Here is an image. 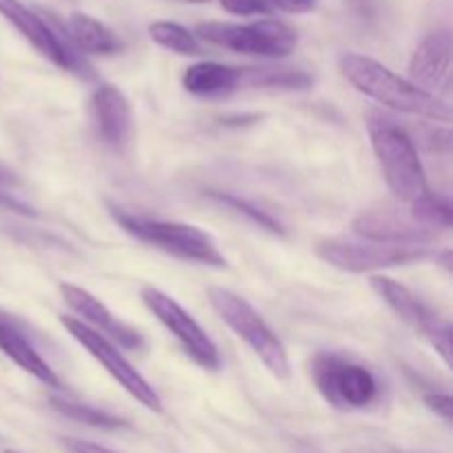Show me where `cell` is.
<instances>
[{
	"label": "cell",
	"instance_id": "cell-7",
	"mask_svg": "<svg viewBox=\"0 0 453 453\" xmlns=\"http://www.w3.org/2000/svg\"><path fill=\"white\" fill-rule=\"evenodd\" d=\"M60 323L62 327H65V330L69 332V334L73 336V339L78 341V343L82 345V348L87 349V352L91 354V357L96 358L115 380H118L119 388H122L124 392L131 394L140 405L155 411V414H159V411L164 410L162 396H159V394L155 392L153 385L128 363V358L115 348L113 341H109L106 336H102L100 332L84 326V323L75 317H60Z\"/></svg>",
	"mask_w": 453,
	"mask_h": 453
},
{
	"label": "cell",
	"instance_id": "cell-23",
	"mask_svg": "<svg viewBox=\"0 0 453 453\" xmlns=\"http://www.w3.org/2000/svg\"><path fill=\"white\" fill-rule=\"evenodd\" d=\"M206 197L211 199V202H217L221 203V206L230 208V211H234L237 215H243L250 224L259 226V228L268 230V233L273 234H279V237H286V228H283L281 221L274 219L270 212L261 211L259 206H255V203L248 202V199H242L237 197V195H230V193H217V190L206 193Z\"/></svg>",
	"mask_w": 453,
	"mask_h": 453
},
{
	"label": "cell",
	"instance_id": "cell-5",
	"mask_svg": "<svg viewBox=\"0 0 453 453\" xmlns=\"http://www.w3.org/2000/svg\"><path fill=\"white\" fill-rule=\"evenodd\" d=\"M310 370L319 394L336 410H365L379 401V379L365 365L343 354H317Z\"/></svg>",
	"mask_w": 453,
	"mask_h": 453
},
{
	"label": "cell",
	"instance_id": "cell-3",
	"mask_svg": "<svg viewBox=\"0 0 453 453\" xmlns=\"http://www.w3.org/2000/svg\"><path fill=\"white\" fill-rule=\"evenodd\" d=\"M109 212L124 233L131 234L137 242L149 243L150 248H157V250L175 257V259L193 261V264L211 265V268L228 265V259L221 255L215 239L197 226L181 224V221L149 219V217L133 215L118 206H109Z\"/></svg>",
	"mask_w": 453,
	"mask_h": 453
},
{
	"label": "cell",
	"instance_id": "cell-20",
	"mask_svg": "<svg viewBox=\"0 0 453 453\" xmlns=\"http://www.w3.org/2000/svg\"><path fill=\"white\" fill-rule=\"evenodd\" d=\"M410 217L423 228L432 230H449L453 224V212L449 199L442 197V195L432 193L427 190L425 195H420L418 199L410 203Z\"/></svg>",
	"mask_w": 453,
	"mask_h": 453
},
{
	"label": "cell",
	"instance_id": "cell-22",
	"mask_svg": "<svg viewBox=\"0 0 453 453\" xmlns=\"http://www.w3.org/2000/svg\"><path fill=\"white\" fill-rule=\"evenodd\" d=\"M51 407L58 411V414L66 416V418L71 420H78V423L88 425V427L106 429V432L128 427L127 420L109 414V411L97 410V407L93 405H84V403H73V401H66V398H51Z\"/></svg>",
	"mask_w": 453,
	"mask_h": 453
},
{
	"label": "cell",
	"instance_id": "cell-26",
	"mask_svg": "<svg viewBox=\"0 0 453 453\" xmlns=\"http://www.w3.org/2000/svg\"><path fill=\"white\" fill-rule=\"evenodd\" d=\"M270 7H277L288 13H305L312 12L319 4V0H268Z\"/></svg>",
	"mask_w": 453,
	"mask_h": 453
},
{
	"label": "cell",
	"instance_id": "cell-6",
	"mask_svg": "<svg viewBox=\"0 0 453 453\" xmlns=\"http://www.w3.org/2000/svg\"><path fill=\"white\" fill-rule=\"evenodd\" d=\"M197 38L234 53L264 58H288L296 49V31L281 20H257L248 25L234 22H203Z\"/></svg>",
	"mask_w": 453,
	"mask_h": 453
},
{
	"label": "cell",
	"instance_id": "cell-10",
	"mask_svg": "<svg viewBox=\"0 0 453 453\" xmlns=\"http://www.w3.org/2000/svg\"><path fill=\"white\" fill-rule=\"evenodd\" d=\"M370 286L380 299L388 303V308L396 314L401 321L414 327L416 332L425 336L432 343V348L441 354L447 367H451V326L449 321L434 312L423 299L414 295L410 288L394 281L389 277H372Z\"/></svg>",
	"mask_w": 453,
	"mask_h": 453
},
{
	"label": "cell",
	"instance_id": "cell-2",
	"mask_svg": "<svg viewBox=\"0 0 453 453\" xmlns=\"http://www.w3.org/2000/svg\"><path fill=\"white\" fill-rule=\"evenodd\" d=\"M365 122L372 149L379 157L385 181L394 197L411 203L427 193V177L410 133L383 111H370Z\"/></svg>",
	"mask_w": 453,
	"mask_h": 453
},
{
	"label": "cell",
	"instance_id": "cell-19",
	"mask_svg": "<svg viewBox=\"0 0 453 453\" xmlns=\"http://www.w3.org/2000/svg\"><path fill=\"white\" fill-rule=\"evenodd\" d=\"M242 84L248 87H270L288 88V91H301L314 84V78L301 69H286V66H248L242 69Z\"/></svg>",
	"mask_w": 453,
	"mask_h": 453
},
{
	"label": "cell",
	"instance_id": "cell-13",
	"mask_svg": "<svg viewBox=\"0 0 453 453\" xmlns=\"http://www.w3.org/2000/svg\"><path fill=\"white\" fill-rule=\"evenodd\" d=\"M60 295L65 299V303L78 314L84 326L100 332L109 341H118V345H122L127 349L140 352L144 348V336L137 330H133L131 326H127L124 321H119L118 317H113V312L100 299H96L88 290L73 286V283H60Z\"/></svg>",
	"mask_w": 453,
	"mask_h": 453
},
{
	"label": "cell",
	"instance_id": "cell-8",
	"mask_svg": "<svg viewBox=\"0 0 453 453\" xmlns=\"http://www.w3.org/2000/svg\"><path fill=\"white\" fill-rule=\"evenodd\" d=\"M317 255L326 264L345 273H372V270L396 268L432 257L427 246H394L379 242H348V239H327L317 246Z\"/></svg>",
	"mask_w": 453,
	"mask_h": 453
},
{
	"label": "cell",
	"instance_id": "cell-15",
	"mask_svg": "<svg viewBox=\"0 0 453 453\" xmlns=\"http://www.w3.org/2000/svg\"><path fill=\"white\" fill-rule=\"evenodd\" d=\"M91 119L97 137L113 150H124L133 135V113L115 84H97L91 93Z\"/></svg>",
	"mask_w": 453,
	"mask_h": 453
},
{
	"label": "cell",
	"instance_id": "cell-24",
	"mask_svg": "<svg viewBox=\"0 0 453 453\" xmlns=\"http://www.w3.org/2000/svg\"><path fill=\"white\" fill-rule=\"evenodd\" d=\"M221 7L234 16H257V13H270L268 0H219Z\"/></svg>",
	"mask_w": 453,
	"mask_h": 453
},
{
	"label": "cell",
	"instance_id": "cell-12",
	"mask_svg": "<svg viewBox=\"0 0 453 453\" xmlns=\"http://www.w3.org/2000/svg\"><path fill=\"white\" fill-rule=\"evenodd\" d=\"M352 228L367 242L394 243V246H429L436 239V233L418 226L410 215H403L396 208L363 211L352 221Z\"/></svg>",
	"mask_w": 453,
	"mask_h": 453
},
{
	"label": "cell",
	"instance_id": "cell-11",
	"mask_svg": "<svg viewBox=\"0 0 453 453\" xmlns=\"http://www.w3.org/2000/svg\"><path fill=\"white\" fill-rule=\"evenodd\" d=\"M0 16L16 27L20 31L22 38L40 53L53 62L56 66L66 71H75V73H88L87 62L80 58V53L71 47L66 35L58 27L49 25L44 18H40L34 9L27 7L20 0H0Z\"/></svg>",
	"mask_w": 453,
	"mask_h": 453
},
{
	"label": "cell",
	"instance_id": "cell-9",
	"mask_svg": "<svg viewBox=\"0 0 453 453\" xmlns=\"http://www.w3.org/2000/svg\"><path fill=\"white\" fill-rule=\"evenodd\" d=\"M142 301L155 319L180 341L184 352L206 372H219L221 357L217 345L202 326L173 296L153 286L142 288Z\"/></svg>",
	"mask_w": 453,
	"mask_h": 453
},
{
	"label": "cell",
	"instance_id": "cell-4",
	"mask_svg": "<svg viewBox=\"0 0 453 453\" xmlns=\"http://www.w3.org/2000/svg\"><path fill=\"white\" fill-rule=\"evenodd\" d=\"M206 296L221 321L259 357V361L268 367L270 374L286 380L290 376L286 345L274 334L273 327L264 321V317L243 296L234 295L228 288H208Z\"/></svg>",
	"mask_w": 453,
	"mask_h": 453
},
{
	"label": "cell",
	"instance_id": "cell-29",
	"mask_svg": "<svg viewBox=\"0 0 453 453\" xmlns=\"http://www.w3.org/2000/svg\"><path fill=\"white\" fill-rule=\"evenodd\" d=\"M184 3H208V0H184Z\"/></svg>",
	"mask_w": 453,
	"mask_h": 453
},
{
	"label": "cell",
	"instance_id": "cell-18",
	"mask_svg": "<svg viewBox=\"0 0 453 453\" xmlns=\"http://www.w3.org/2000/svg\"><path fill=\"white\" fill-rule=\"evenodd\" d=\"M181 84L193 96H228L242 87V69L221 65V62H197L184 71Z\"/></svg>",
	"mask_w": 453,
	"mask_h": 453
},
{
	"label": "cell",
	"instance_id": "cell-21",
	"mask_svg": "<svg viewBox=\"0 0 453 453\" xmlns=\"http://www.w3.org/2000/svg\"><path fill=\"white\" fill-rule=\"evenodd\" d=\"M149 35L153 42H157L159 47L168 49V51L181 53V56H197L202 53V44H199L197 35L193 31H188L186 27L177 25L171 20H157L150 22Z\"/></svg>",
	"mask_w": 453,
	"mask_h": 453
},
{
	"label": "cell",
	"instance_id": "cell-14",
	"mask_svg": "<svg viewBox=\"0 0 453 453\" xmlns=\"http://www.w3.org/2000/svg\"><path fill=\"white\" fill-rule=\"evenodd\" d=\"M451 51L453 40L449 29L429 34L416 47L410 60V82L429 96H441L451 87Z\"/></svg>",
	"mask_w": 453,
	"mask_h": 453
},
{
	"label": "cell",
	"instance_id": "cell-30",
	"mask_svg": "<svg viewBox=\"0 0 453 453\" xmlns=\"http://www.w3.org/2000/svg\"><path fill=\"white\" fill-rule=\"evenodd\" d=\"M4 453H20V451H12V449H9V451H4Z\"/></svg>",
	"mask_w": 453,
	"mask_h": 453
},
{
	"label": "cell",
	"instance_id": "cell-27",
	"mask_svg": "<svg viewBox=\"0 0 453 453\" xmlns=\"http://www.w3.org/2000/svg\"><path fill=\"white\" fill-rule=\"evenodd\" d=\"M62 445L69 449V453H115L106 447L96 445V442H88V441H80V438H65Z\"/></svg>",
	"mask_w": 453,
	"mask_h": 453
},
{
	"label": "cell",
	"instance_id": "cell-28",
	"mask_svg": "<svg viewBox=\"0 0 453 453\" xmlns=\"http://www.w3.org/2000/svg\"><path fill=\"white\" fill-rule=\"evenodd\" d=\"M9 186H18V177L16 173L0 164V188H9Z\"/></svg>",
	"mask_w": 453,
	"mask_h": 453
},
{
	"label": "cell",
	"instance_id": "cell-1",
	"mask_svg": "<svg viewBox=\"0 0 453 453\" xmlns=\"http://www.w3.org/2000/svg\"><path fill=\"white\" fill-rule=\"evenodd\" d=\"M339 69L357 91L396 113L434 119V122H451V106L442 97L429 96L374 58L363 53H343L339 58Z\"/></svg>",
	"mask_w": 453,
	"mask_h": 453
},
{
	"label": "cell",
	"instance_id": "cell-16",
	"mask_svg": "<svg viewBox=\"0 0 453 453\" xmlns=\"http://www.w3.org/2000/svg\"><path fill=\"white\" fill-rule=\"evenodd\" d=\"M0 352L7 358H12L20 370L27 372V374H31L34 379H38L40 383L47 385V388H62L60 379H58V374L53 372V367L40 357L35 345L31 343L29 336L25 334V330L18 326L16 319H13L12 314L3 312V310H0Z\"/></svg>",
	"mask_w": 453,
	"mask_h": 453
},
{
	"label": "cell",
	"instance_id": "cell-25",
	"mask_svg": "<svg viewBox=\"0 0 453 453\" xmlns=\"http://www.w3.org/2000/svg\"><path fill=\"white\" fill-rule=\"evenodd\" d=\"M425 405H427V410H432L434 414L441 416L445 423H451L453 418V401L451 396H447V394H425Z\"/></svg>",
	"mask_w": 453,
	"mask_h": 453
},
{
	"label": "cell",
	"instance_id": "cell-17",
	"mask_svg": "<svg viewBox=\"0 0 453 453\" xmlns=\"http://www.w3.org/2000/svg\"><path fill=\"white\" fill-rule=\"evenodd\" d=\"M65 35L78 53L113 56V53L122 51V40L118 38V34L88 13H71L69 20H66Z\"/></svg>",
	"mask_w": 453,
	"mask_h": 453
}]
</instances>
